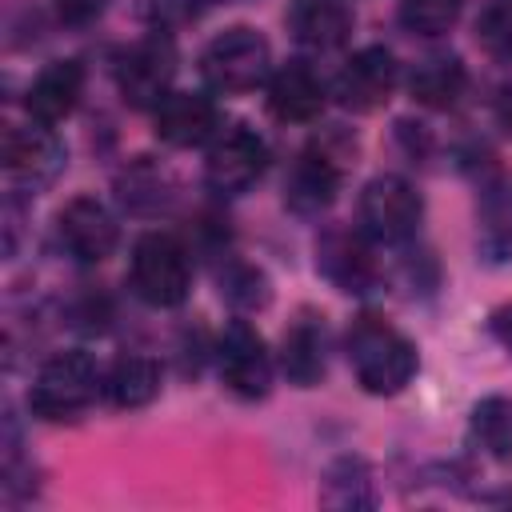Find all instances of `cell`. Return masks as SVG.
Wrapping results in <instances>:
<instances>
[{
  "label": "cell",
  "instance_id": "277c9868",
  "mask_svg": "<svg viewBox=\"0 0 512 512\" xmlns=\"http://www.w3.org/2000/svg\"><path fill=\"white\" fill-rule=\"evenodd\" d=\"M192 264L176 236L148 232L132 248V292L152 308H176L188 300Z\"/></svg>",
  "mask_w": 512,
  "mask_h": 512
},
{
  "label": "cell",
  "instance_id": "6da1fadb",
  "mask_svg": "<svg viewBox=\"0 0 512 512\" xmlns=\"http://www.w3.org/2000/svg\"><path fill=\"white\" fill-rule=\"evenodd\" d=\"M344 344H348V364H352L360 388L372 392V396L404 392L412 384L416 368H420L416 344L400 328H392L388 320H380L372 312H364L348 324Z\"/></svg>",
  "mask_w": 512,
  "mask_h": 512
},
{
  "label": "cell",
  "instance_id": "7402d4cb",
  "mask_svg": "<svg viewBox=\"0 0 512 512\" xmlns=\"http://www.w3.org/2000/svg\"><path fill=\"white\" fill-rule=\"evenodd\" d=\"M472 440L496 456V460H512V400L492 396L484 404L472 408Z\"/></svg>",
  "mask_w": 512,
  "mask_h": 512
},
{
  "label": "cell",
  "instance_id": "2e32d148",
  "mask_svg": "<svg viewBox=\"0 0 512 512\" xmlns=\"http://www.w3.org/2000/svg\"><path fill=\"white\" fill-rule=\"evenodd\" d=\"M340 192V164L328 156V152H300L292 172H288V184H284V200L292 212L300 216H316L324 212Z\"/></svg>",
  "mask_w": 512,
  "mask_h": 512
},
{
  "label": "cell",
  "instance_id": "7a4b0ae2",
  "mask_svg": "<svg viewBox=\"0 0 512 512\" xmlns=\"http://www.w3.org/2000/svg\"><path fill=\"white\" fill-rule=\"evenodd\" d=\"M100 388H104V376H100L96 360L80 348H68V352H56L36 372L32 392H28V408L40 420H72L96 400Z\"/></svg>",
  "mask_w": 512,
  "mask_h": 512
},
{
  "label": "cell",
  "instance_id": "d4e9b609",
  "mask_svg": "<svg viewBox=\"0 0 512 512\" xmlns=\"http://www.w3.org/2000/svg\"><path fill=\"white\" fill-rule=\"evenodd\" d=\"M476 40L488 56H512V0H492L476 20Z\"/></svg>",
  "mask_w": 512,
  "mask_h": 512
},
{
  "label": "cell",
  "instance_id": "484cf974",
  "mask_svg": "<svg viewBox=\"0 0 512 512\" xmlns=\"http://www.w3.org/2000/svg\"><path fill=\"white\" fill-rule=\"evenodd\" d=\"M224 296L236 304V308H244V312H252V308H264L268 304V296H272V288H268V276L260 272V268H248V264H236L228 276H224Z\"/></svg>",
  "mask_w": 512,
  "mask_h": 512
},
{
  "label": "cell",
  "instance_id": "4fadbf2b",
  "mask_svg": "<svg viewBox=\"0 0 512 512\" xmlns=\"http://www.w3.org/2000/svg\"><path fill=\"white\" fill-rule=\"evenodd\" d=\"M80 96H84V68L76 60H52L28 84V100L24 104H28V116L36 124L52 128V124H60V120H68L76 112Z\"/></svg>",
  "mask_w": 512,
  "mask_h": 512
},
{
  "label": "cell",
  "instance_id": "52a82bcc",
  "mask_svg": "<svg viewBox=\"0 0 512 512\" xmlns=\"http://www.w3.org/2000/svg\"><path fill=\"white\" fill-rule=\"evenodd\" d=\"M264 164H268L264 140H260L252 128L232 124V128H224V132L212 140V148H208L204 184H208L216 196H240V192H248V188L260 180Z\"/></svg>",
  "mask_w": 512,
  "mask_h": 512
},
{
  "label": "cell",
  "instance_id": "603a6c76",
  "mask_svg": "<svg viewBox=\"0 0 512 512\" xmlns=\"http://www.w3.org/2000/svg\"><path fill=\"white\" fill-rule=\"evenodd\" d=\"M464 12V0H400V24L416 36H444Z\"/></svg>",
  "mask_w": 512,
  "mask_h": 512
},
{
  "label": "cell",
  "instance_id": "d6986e66",
  "mask_svg": "<svg viewBox=\"0 0 512 512\" xmlns=\"http://www.w3.org/2000/svg\"><path fill=\"white\" fill-rule=\"evenodd\" d=\"M160 392V364L140 352H124L104 372V396L112 408H144Z\"/></svg>",
  "mask_w": 512,
  "mask_h": 512
},
{
  "label": "cell",
  "instance_id": "44dd1931",
  "mask_svg": "<svg viewBox=\"0 0 512 512\" xmlns=\"http://www.w3.org/2000/svg\"><path fill=\"white\" fill-rule=\"evenodd\" d=\"M320 500H324L328 508H368V504H376L368 464L356 460V456L336 460V464L324 472V492H320Z\"/></svg>",
  "mask_w": 512,
  "mask_h": 512
},
{
  "label": "cell",
  "instance_id": "4316f807",
  "mask_svg": "<svg viewBox=\"0 0 512 512\" xmlns=\"http://www.w3.org/2000/svg\"><path fill=\"white\" fill-rule=\"evenodd\" d=\"M56 4V16L64 20V24H92L100 12H104V4L108 0H52Z\"/></svg>",
  "mask_w": 512,
  "mask_h": 512
},
{
  "label": "cell",
  "instance_id": "ba28073f",
  "mask_svg": "<svg viewBox=\"0 0 512 512\" xmlns=\"http://www.w3.org/2000/svg\"><path fill=\"white\" fill-rule=\"evenodd\" d=\"M220 380L240 400H264L268 388H272V356H268V344L244 320H232L224 328V336H220Z\"/></svg>",
  "mask_w": 512,
  "mask_h": 512
},
{
  "label": "cell",
  "instance_id": "3957f363",
  "mask_svg": "<svg viewBox=\"0 0 512 512\" xmlns=\"http://www.w3.org/2000/svg\"><path fill=\"white\" fill-rule=\"evenodd\" d=\"M200 76L212 92H224V96H240V92H252L256 84H264L272 76V48L268 40L248 28V24H236V28H224L200 56Z\"/></svg>",
  "mask_w": 512,
  "mask_h": 512
},
{
  "label": "cell",
  "instance_id": "30bf717a",
  "mask_svg": "<svg viewBox=\"0 0 512 512\" xmlns=\"http://www.w3.org/2000/svg\"><path fill=\"white\" fill-rule=\"evenodd\" d=\"M396 80H400V64L388 48L380 44H368L360 48L336 76L332 92L336 100L348 108V112H376L380 104H388V96L396 92Z\"/></svg>",
  "mask_w": 512,
  "mask_h": 512
},
{
  "label": "cell",
  "instance_id": "9c48e42d",
  "mask_svg": "<svg viewBox=\"0 0 512 512\" xmlns=\"http://www.w3.org/2000/svg\"><path fill=\"white\" fill-rule=\"evenodd\" d=\"M64 168V144L48 124H12L4 132V176L16 188H44Z\"/></svg>",
  "mask_w": 512,
  "mask_h": 512
},
{
  "label": "cell",
  "instance_id": "8fae6325",
  "mask_svg": "<svg viewBox=\"0 0 512 512\" xmlns=\"http://www.w3.org/2000/svg\"><path fill=\"white\" fill-rule=\"evenodd\" d=\"M56 232H60V244L68 248V256L80 264L108 260L116 240H120L116 216L92 196H72L56 216Z\"/></svg>",
  "mask_w": 512,
  "mask_h": 512
},
{
  "label": "cell",
  "instance_id": "e0dca14e",
  "mask_svg": "<svg viewBox=\"0 0 512 512\" xmlns=\"http://www.w3.org/2000/svg\"><path fill=\"white\" fill-rule=\"evenodd\" d=\"M324 360H328V332H324V320L304 312L288 332H284V344H280V368L284 376L296 384V388H312L320 376H324Z\"/></svg>",
  "mask_w": 512,
  "mask_h": 512
},
{
  "label": "cell",
  "instance_id": "9a60e30c",
  "mask_svg": "<svg viewBox=\"0 0 512 512\" xmlns=\"http://www.w3.org/2000/svg\"><path fill=\"white\" fill-rule=\"evenodd\" d=\"M156 136L172 148H196L216 136V104L204 92H168L156 104Z\"/></svg>",
  "mask_w": 512,
  "mask_h": 512
},
{
  "label": "cell",
  "instance_id": "cb8c5ba5",
  "mask_svg": "<svg viewBox=\"0 0 512 512\" xmlns=\"http://www.w3.org/2000/svg\"><path fill=\"white\" fill-rule=\"evenodd\" d=\"M120 200L132 208V212H156L168 204V180L164 172H156L152 164H136L132 172L120 176Z\"/></svg>",
  "mask_w": 512,
  "mask_h": 512
},
{
  "label": "cell",
  "instance_id": "ffe728a7",
  "mask_svg": "<svg viewBox=\"0 0 512 512\" xmlns=\"http://www.w3.org/2000/svg\"><path fill=\"white\" fill-rule=\"evenodd\" d=\"M468 88V68L460 64V56H428L412 80H408V92L416 104L424 108H452Z\"/></svg>",
  "mask_w": 512,
  "mask_h": 512
},
{
  "label": "cell",
  "instance_id": "5b68a950",
  "mask_svg": "<svg viewBox=\"0 0 512 512\" xmlns=\"http://www.w3.org/2000/svg\"><path fill=\"white\" fill-rule=\"evenodd\" d=\"M420 192L404 176H372L360 192V232L376 244H404L420 224Z\"/></svg>",
  "mask_w": 512,
  "mask_h": 512
},
{
  "label": "cell",
  "instance_id": "ac0fdd59",
  "mask_svg": "<svg viewBox=\"0 0 512 512\" xmlns=\"http://www.w3.org/2000/svg\"><path fill=\"white\" fill-rule=\"evenodd\" d=\"M288 28H292L296 44H304L312 52H332L348 40L352 12L340 0H296V8L288 12Z\"/></svg>",
  "mask_w": 512,
  "mask_h": 512
},
{
  "label": "cell",
  "instance_id": "83f0119b",
  "mask_svg": "<svg viewBox=\"0 0 512 512\" xmlns=\"http://www.w3.org/2000/svg\"><path fill=\"white\" fill-rule=\"evenodd\" d=\"M488 328H492V336L512 352V304H500V308L488 316Z\"/></svg>",
  "mask_w": 512,
  "mask_h": 512
},
{
  "label": "cell",
  "instance_id": "7c38bea8",
  "mask_svg": "<svg viewBox=\"0 0 512 512\" xmlns=\"http://www.w3.org/2000/svg\"><path fill=\"white\" fill-rule=\"evenodd\" d=\"M316 272L336 288V292H372L376 284V260L368 248L364 232H348V228H328L316 240Z\"/></svg>",
  "mask_w": 512,
  "mask_h": 512
},
{
  "label": "cell",
  "instance_id": "8992f818",
  "mask_svg": "<svg viewBox=\"0 0 512 512\" xmlns=\"http://www.w3.org/2000/svg\"><path fill=\"white\" fill-rule=\"evenodd\" d=\"M176 76V44L164 32L144 36L140 44H132L120 64H116V84L120 96L132 108H156L168 96V84Z\"/></svg>",
  "mask_w": 512,
  "mask_h": 512
},
{
  "label": "cell",
  "instance_id": "5bb4252c",
  "mask_svg": "<svg viewBox=\"0 0 512 512\" xmlns=\"http://www.w3.org/2000/svg\"><path fill=\"white\" fill-rule=\"evenodd\" d=\"M324 108V84L304 60H288L268 76V112L280 124H308Z\"/></svg>",
  "mask_w": 512,
  "mask_h": 512
}]
</instances>
